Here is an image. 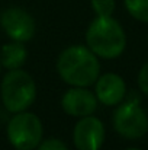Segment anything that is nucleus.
<instances>
[{
    "label": "nucleus",
    "mask_w": 148,
    "mask_h": 150,
    "mask_svg": "<svg viewBox=\"0 0 148 150\" xmlns=\"http://www.w3.org/2000/svg\"><path fill=\"white\" fill-rule=\"evenodd\" d=\"M57 71L70 86L89 88L100 74L97 55L84 45H71L61 51L57 58Z\"/></svg>",
    "instance_id": "nucleus-1"
},
{
    "label": "nucleus",
    "mask_w": 148,
    "mask_h": 150,
    "mask_svg": "<svg viewBox=\"0 0 148 150\" xmlns=\"http://www.w3.org/2000/svg\"><path fill=\"white\" fill-rule=\"evenodd\" d=\"M86 44L97 57L118 58L126 47V35L122 25L112 16H96L86 32Z\"/></svg>",
    "instance_id": "nucleus-2"
},
{
    "label": "nucleus",
    "mask_w": 148,
    "mask_h": 150,
    "mask_svg": "<svg viewBox=\"0 0 148 150\" xmlns=\"http://www.w3.org/2000/svg\"><path fill=\"white\" fill-rule=\"evenodd\" d=\"M0 95L4 108L9 112L16 114L26 111L36 98L35 80L22 69L9 70L1 80Z\"/></svg>",
    "instance_id": "nucleus-3"
},
{
    "label": "nucleus",
    "mask_w": 148,
    "mask_h": 150,
    "mask_svg": "<svg viewBox=\"0 0 148 150\" xmlns=\"http://www.w3.org/2000/svg\"><path fill=\"white\" fill-rule=\"evenodd\" d=\"M7 140L16 150H34L42 142L44 127L34 112H16L6 128Z\"/></svg>",
    "instance_id": "nucleus-4"
},
{
    "label": "nucleus",
    "mask_w": 148,
    "mask_h": 150,
    "mask_svg": "<svg viewBox=\"0 0 148 150\" xmlns=\"http://www.w3.org/2000/svg\"><path fill=\"white\" fill-rule=\"evenodd\" d=\"M115 131L128 140H137L148 133V115L141 108L140 100H126L113 114Z\"/></svg>",
    "instance_id": "nucleus-5"
},
{
    "label": "nucleus",
    "mask_w": 148,
    "mask_h": 150,
    "mask_svg": "<svg viewBox=\"0 0 148 150\" xmlns=\"http://www.w3.org/2000/svg\"><path fill=\"white\" fill-rule=\"evenodd\" d=\"M0 26L12 41L26 42L35 35V21L22 7H7L0 15Z\"/></svg>",
    "instance_id": "nucleus-6"
},
{
    "label": "nucleus",
    "mask_w": 148,
    "mask_h": 150,
    "mask_svg": "<svg viewBox=\"0 0 148 150\" xmlns=\"http://www.w3.org/2000/svg\"><path fill=\"white\" fill-rule=\"evenodd\" d=\"M73 142L79 150H100L105 142V125L97 117H81L74 127Z\"/></svg>",
    "instance_id": "nucleus-7"
},
{
    "label": "nucleus",
    "mask_w": 148,
    "mask_h": 150,
    "mask_svg": "<svg viewBox=\"0 0 148 150\" xmlns=\"http://www.w3.org/2000/svg\"><path fill=\"white\" fill-rule=\"evenodd\" d=\"M61 106L65 114L81 118V117L93 115V112L97 108V98L92 91L86 88L71 86V89H68L62 95Z\"/></svg>",
    "instance_id": "nucleus-8"
},
{
    "label": "nucleus",
    "mask_w": 148,
    "mask_h": 150,
    "mask_svg": "<svg viewBox=\"0 0 148 150\" xmlns=\"http://www.w3.org/2000/svg\"><path fill=\"white\" fill-rule=\"evenodd\" d=\"M95 95L97 102L113 106L121 103L126 96V85L125 80L116 73H105L99 74L97 80L95 82Z\"/></svg>",
    "instance_id": "nucleus-9"
},
{
    "label": "nucleus",
    "mask_w": 148,
    "mask_h": 150,
    "mask_svg": "<svg viewBox=\"0 0 148 150\" xmlns=\"http://www.w3.org/2000/svg\"><path fill=\"white\" fill-rule=\"evenodd\" d=\"M28 57V51L25 48L23 42L19 41H12L7 42L1 47L0 50V64L1 67L7 70H15L20 69Z\"/></svg>",
    "instance_id": "nucleus-10"
},
{
    "label": "nucleus",
    "mask_w": 148,
    "mask_h": 150,
    "mask_svg": "<svg viewBox=\"0 0 148 150\" xmlns=\"http://www.w3.org/2000/svg\"><path fill=\"white\" fill-rule=\"evenodd\" d=\"M123 3L132 18L148 23V0H123Z\"/></svg>",
    "instance_id": "nucleus-11"
},
{
    "label": "nucleus",
    "mask_w": 148,
    "mask_h": 150,
    "mask_svg": "<svg viewBox=\"0 0 148 150\" xmlns=\"http://www.w3.org/2000/svg\"><path fill=\"white\" fill-rule=\"evenodd\" d=\"M92 7L96 16H112L116 3L115 0H92Z\"/></svg>",
    "instance_id": "nucleus-12"
},
{
    "label": "nucleus",
    "mask_w": 148,
    "mask_h": 150,
    "mask_svg": "<svg viewBox=\"0 0 148 150\" xmlns=\"http://www.w3.org/2000/svg\"><path fill=\"white\" fill-rule=\"evenodd\" d=\"M36 150H68V147L60 139H47L38 144Z\"/></svg>",
    "instance_id": "nucleus-13"
},
{
    "label": "nucleus",
    "mask_w": 148,
    "mask_h": 150,
    "mask_svg": "<svg viewBox=\"0 0 148 150\" xmlns=\"http://www.w3.org/2000/svg\"><path fill=\"white\" fill-rule=\"evenodd\" d=\"M138 88L141 89L144 95L148 96V61L141 67L138 73Z\"/></svg>",
    "instance_id": "nucleus-14"
},
{
    "label": "nucleus",
    "mask_w": 148,
    "mask_h": 150,
    "mask_svg": "<svg viewBox=\"0 0 148 150\" xmlns=\"http://www.w3.org/2000/svg\"><path fill=\"white\" fill-rule=\"evenodd\" d=\"M125 150H141V149H135V147H131V149H125Z\"/></svg>",
    "instance_id": "nucleus-15"
},
{
    "label": "nucleus",
    "mask_w": 148,
    "mask_h": 150,
    "mask_svg": "<svg viewBox=\"0 0 148 150\" xmlns=\"http://www.w3.org/2000/svg\"><path fill=\"white\" fill-rule=\"evenodd\" d=\"M0 69H1V64H0Z\"/></svg>",
    "instance_id": "nucleus-16"
}]
</instances>
